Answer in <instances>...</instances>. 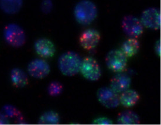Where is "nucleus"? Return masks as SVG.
Returning a JSON list of instances; mask_svg holds the SVG:
<instances>
[{
    "instance_id": "4468645a",
    "label": "nucleus",
    "mask_w": 161,
    "mask_h": 125,
    "mask_svg": "<svg viewBox=\"0 0 161 125\" xmlns=\"http://www.w3.org/2000/svg\"><path fill=\"white\" fill-rule=\"evenodd\" d=\"M23 0H0V9L6 14L14 15L19 12Z\"/></svg>"
},
{
    "instance_id": "1a4fd4ad",
    "label": "nucleus",
    "mask_w": 161,
    "mask_h": 125,
    "mask_svg": "<svg viewBox=\"0 0 161 125\" xmlns=\"http://www.w3.org/2000/svg\"><path fill=\"white\" fill-rule=\"evenodd\" d=\"M97 96L100 103L107 108H115L120 104L119 94L111 88H99L97 92Z\"/></svg>"
},
{
    "instance_id": "aec40b11",
    "label": "nucleus",
    "mask_w": 161,
    "mask_h": 125,
    "mask_svg": "<svg viewBox=\"0 0 161 125\" xmlns=\"http://www.w3.org/2000/svg\"><path fill=\"white\" fill-rule=\"evenodd\" d=\"M3 111L4 112V113L9 117H20L19 112L15 107L11 105L5 106L3 108Z\"/></svg>"
},
{
    "instance_id": "7ed1b4c3",
    "label": "nucleus",
    "mask_w": 161,
    "mask_h": 125,
    "mask_svg": "<svg viewBox=\"0 0 161 125\" xmlns=\"http://www.w3.org/2000/svg\"><path fill=\"white\" fill-rule=\"evenodd\" d=\"M3 35L6 43L14 48L21 47L25 43V32L21 26L17 24L11 23L6 25Z\"/></svg>"
},
{
    "instance_id": "0eeeda50",
    "label": "nucleus",
    "mask_w": 161,
    "mask_h": 125,
    "mask_svg": "<svg viewBox=\"0 0 161 125\" xmlns=\"http://www.w3.org/2000/svg\"><path fill=\"white\" fill-rule=\"evenodd\" d=\"M27 70L31 77L35 79H43L50 73L51 67L45 60L35 58L29 63Z\"/></svg>"
},
{
    "instance_id": "20e7f679",
    "label": "nucleus",
    "mask_w": 161,
    "mask_h": 125,
    "mask_svg": "<svg viewBox=\"0 0 161 125\" xmlns=\"http://www.w3.org/2000/svg\"><path fill=\"white\" fill-rule=\"evenodd\" d=\"M80 72L85 79L90 81H96L102 76V70L97 60L92 57L82 60Z\"/></svg>"
},
{
    "instance_id": "2eb2a0df",
    "label": "nucleus",
    "mask_w": 161,
    "mask_h": 125,
    "mask_svg": "<svg viewBox=\"0 0 161 125\" xmlns=\"http://www.w3.org/2000/svg\"><path fill=\"white\" fill-rule=\"evenodd\" d=\"M119 103L123 106L130 108L137 103L140 99V95L137 92L134 90H128L123 92L119 96Z\"/></svg>"
},
{
    "instance_id": "f3484780",
    "label": "nucleus",
    "mask_w": 161,
    "mask_h": 125,
    "mask_svg": "<svg viewBox=\"0 0 161 125\" xmlns=\"http://www.w3.org/2000/svg\"><path fill=\"white\" fill-rule=\"evenodd\" d=\"M117 123L119 125H138L140 123V117L133 111H124L119 114Z\"/></svg>"
},
{
    "instance_id": "412c9836",
    "label": "nucleus",
    "mask_w": 161,
    "mask_h": 125,
    "mask_svg": "<svg viewBox=\"0 0 161 125\" xmlns=\"http://www.w3.org/2000/svg\"><path fill=\"white\" fill-rule=\"evenodd\" d=\"M93 125H113V121L106 117H100L94 119L93 122Z\"/></svg>"
},
{
    "instance_id": "423d86ee",
    "label": "nucleus",
    "mask_w": 161,
    "mask_h": 125,
    "mask_svg": "<svg viewBox=\"0 0 161 125\" xmlns=\"http://www.w3.org/2000/svg\"><path fill=\"white\" fill-rule=\"evenodd\" d=\"M121 26L124 32L130 38L140 37L144 32V26L140 19L132 15L123 18Z\"/></svg>"
},
{
    "instance_id": "ddd939ff",
    "label": "nucleus",
    "mask_w": 161,
    "mask_h": 125,
    "mask_svg": "<svg viewBox=\"0 0 161 125\" xmlns=\"http://www.w3.org/2000/svg\"><path fill=\"white\" fill-rule=\"evenodd\" d=\"M10 78L13 85L16 88L25 87L29 83L27 74L19 68L12 69L10 73Z\"/></svg>"
},
{
    "instance_id": "f257e3e1",
    "label": "nucleus",
    "mask_w": 161,
    "mask_h": 125,
    "mask_svg": "<svg viewBox=\"0 0 161 125\" xmlns=\"http://www.w3.org/2000/svg\"><path fill=\"white\" fill-rule=\"evenodd\" d=\"M82 59L76 52L68 51L60 56L58 66L63 75L72 77L77 74L80 70Z\"/></svg>"
},
{
    "instance_id": "6e6552de",
    "label": "nucleus",
    "mask_w": 161,
    "mask_h": 125,
    "mask_svg": "<svg viewBox=\"0 0 161 125\" xmlns=\"http://www.w3.org/2000/svg\"><path fill=\"white\" fill-rule=\"evenodd\" d=\"M140 21L144 27L153 30L161 28V12L159 9L149 8L144 10L141 16Z\"/></svg>"
},
{
    "instance_id": "4be33fe9",
    "label": "nucleus",
    "mask_w": 161,
    "mask_h": 125,
    "mask_svg": "<svg viewBox=\"0 0 161 125\" xmlns=\"http://www.w3.org/2000/svg\"><path fill=\"white\" fill-rule=\"evenodd\" d=\"M52 9V2L51 0H43L41 4V9L43 13H50Z\"/></svg>"
},
{
    "instance_id": "f03ea898",
    "label": "nucleus",
    "mask_w": 161,
    "mask_h": 125,
    "mask_svg": "<svg viewBox=\"0 0 161 125\" xmlns=\"http://www.w3.org/2000/svg\"><path fill=\"white\" fill-rule=\"evenodd\" d=\"M96 5L90 0H81L74 8V16L77 22L82 25H89L97 17Z\"/></svg>"
},
{
    "instance_id": "b1692460",
    "label": "nucleus",
    "mask_w": 161,
    "mask_h": 125,
    "mask_svg": "<svg viewBox=\"0 0 161 125\" xmlns=\"http://www.w3.org/2000/svg\"><path fill=\"white\" fill-rule=\"evenodd\" d=\"M154 49L155 51V53H157L158 56L160 57L161 56V41L160 40H158L154 46Z\"/></svg>"
},
{
    "instance_id": "39448f33",
    "label": "nucleus",
    "mask_w": 161,
    "mask_h": 125,
    "mask_svg": "<svg viewBox=\"0 0 161 125\" xmlns=\"http://www.w3.org/2000/svg\"><path fill=\"white\" fill-rule=\"evenodd\" d=\"M106 63L111 71L116 73L123 72L127 68V57L121 50H111L106 56Z\"/></svg>"
},
{
    "instance_id": "f8f14e48",
    "label": "nucleus",
    "mask_w": 161,
    "mask_h": 125,
    "mask_svg": "<svg viewBox=\"0 0 161 125\" xmlns=\"http://www.w3.org/2000/svg\"><path fill=\"white\" fill-rule=\"evenodd\" d=\"M131 84V77L127 74L120 72L111 79L110 88L115 92L119 94L129 89Z\"/></svg>"
},
{
    "instance_id": "6ab92c4d",
    "label": "nucleus",
    "mask_w": 161,
    "mask_h": 125,
    "mask_svg": "<svg viewBox=\"0 0 161 125\" xmlns=\"http://www.w3.org/2000/svg\"><path fill=\"white\" fill-rule=\"evenodd\" d=\"M63 88V85L60 83L58 81H53L49 84L47 87V92L51 96H58L62 94Z\"/></svg>"
},
{
    "instance_id": "9b49d317",
    "label": "nucleus",
    "mask_w": 161,
    "mask_h": 125,
    "mask_svg": "<svg viewBox=\"0 0 161 125\" xmlns=\"http://www.w3.org/2000/svg\"><path fill=\"white\" fill-rule=\"evenodd\" d=\"M36 53L42 58H50L54 56L56 47L54 43L47 38H39L34 43Z\"/></svg>"
},
{
    "instance_id": "5701e85b",
    "label": "nucleus",
    "mask_w": 161,
    "mask_h": 125,
    "mask_svg": "<svg viewBox=\"0 0 161 125\" xmlns=\"http://www.w3.org/2000/svg\"><path fill=\"white\" fill-rule=\"evenodd\" d=\"M9 118L4 113H0V125H8Z\"/></svg>"
},
{
    "instance_id": "a211bd4d",
    "label": "nucleus",
    "mask_w": 161,
    "mask_h": 125,
    "mask_svg": "<svg viewBox=\"0 0 161 125\" xmlns=\"http://www.w3.org/2000/svg\"><path fill=\"white\" fill-rule=\"evenodd\" d=\"M59 123V114L52 111L43 113L38 121L39 125H58Z\"/></svg>"
},
{
    "instance_id": "dca6fc26",
    "label": "nucleus",
    "mask_w": 161,
    "mask_h": 125,
    "mask_svg": "<svg viewBox=\"0 0 161 125\" xmlns=\"http://www.w3.org/2000/svg\"><path fill=\"white\" fill-rule=\"evenodd\" d=\"M140 47V42L136 38H129L123 43L121 50L127 57H130L138 52Z\"/></svg>"
},
{
    "instance_id": "9d476101",
    "label": "nucleus",
    "mask_w": 161,
    "mask_h": 125,
    "mask_svg": "<svg viewBox=\"0 0 161 125\" xmlns=\"http://www.w3.org/2000/svg\"><path fill=\"white\" fill-rule=\"evenodd\" d=\"M100 35L97 30L88 29L81 34L79 42L85 50H90L97 46L100 41Z\"/></svg>"
}]
</instances>
